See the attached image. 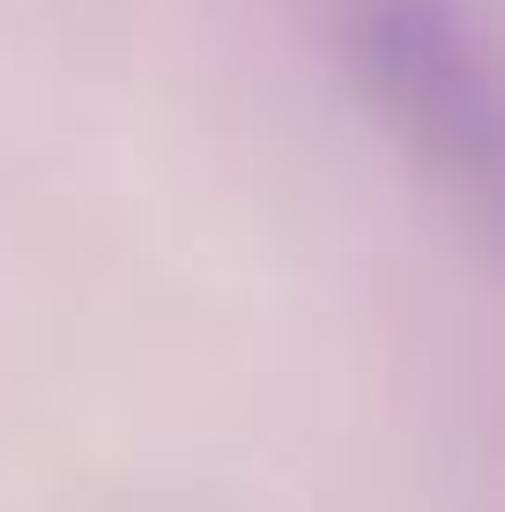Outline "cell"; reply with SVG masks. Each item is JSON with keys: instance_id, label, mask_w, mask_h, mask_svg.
<instances>
[{"instance_id": "cell-1", "label": "cell", "mask_w": 505, "mask_h": 512, "mask_svg": "<svg viewBox=\"0 0 505 512\" xmlns=\"http://www.w3.org/2000/svg\"><path fill=\"white\" fill-rule=\"evenodd\" d=\"M357 97L439 179H491V67L461 0H335Z\"/></svg>"}]
</instances>
